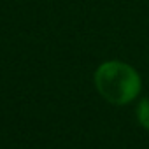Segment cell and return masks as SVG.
<instances>
[{
    "label": "cell",
    "instance_id": "obj_1",
    "mask_svg": "<svg viewBox=\"0 0 149 149\" xmlns=\"http://www.w3.org/2000/svg\"><path fill=\"white\" fill-rule=\"evenodd\" d=\"M95 88L109 104L126 105L140 95L142 79L132 65L111 60L95 70Z\"/></svg>",
    "mask_w": 149,
    "mask_h": 149
},
{
    "label": "cell",
    "instance_id": "obj_2",
    "mask_svg": "<svg viewBox=\"0 0 149 149\" xmlns=\"http://www.w3.org/2000/svg\"><path fill=\"white\" fill-rule=\"evenodd\" d=\"M135 116H137V123L149 132V97H144L139 100L137 109H135Z\"/></svg>",
    "mask_w": 149,
    "mask_h": 149
}]
</instances>
